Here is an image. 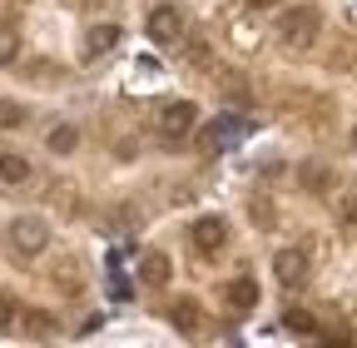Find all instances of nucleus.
I'll return each instance as SVG.
<instances>
[{"label": "nucleus", "instance_id": "nucleus-1", "mask_svg": "<svg viewBox=\"0 0 357 348\" xmlns=\"http://www.w3.org/2000/svg\"><path fill=\"white\" fill-rule=\"evenodd\" d=\"M318 35H323V15L312 10V6H298V10H288V15H283V25H278V40H283L288 50H298V55L318 45Z\"/></svg>", "mask_w": 357, "mask_h": 348}, {"label": "nucleus", "instance_id": "nucleus-2", "mask_svg": "<svg viewBox=\"0 0 357 348\" xmlns=\"http://www.w3.org/2000/svg\"><path fill=\"white\" fill-rule=\"evenodd\" d=\"M10 249H15L20 259L45 254V249H50V224H45V219H35V214H20V219L10 224Z\"/></svg>", "mask_w": 357, "mask_h": 348}, {"label": "nucleus", "instance_id": "nucleus-3", "mask_svg": "<svg viewBox=\"0 0 357 348\" xmlns=\"http://www.w3.org/2000/svg\"><path fill=\"white\" fill-rule=\"evenodd\" d=\"M243 135H248V124H243V119H234V115H223V119H213L204 135H199V150H204V154H218V150L238 145Z\"/></svg>", "mask_w": 357, "mask_h": 348}, {"label": "nucleus", "instance_id": "nucleus-4", "mask_svg": "<svg viewBox=\"0 0 357 348\" xmlns=\"http://www.w3.org/2000/svg\"><path fill=\"white\" fill-rule=\"evenodd\" d=\"M194 124H199V110H194L189 100H169V105L159 110V129H164L169 140H184Z\"/></svg>", "mask_w": 357, "mask_h": 348}, {"label": "nucleus", "instance_id": "nucleus-5", "mask_svg": "<svg viewBox=\"0 0 357 348\" xmlns=\"http://www.w3.org/2000/svg\"><path fill=\"white\" fill-rule=\"evenodd\" d=\"M273 274H278V284H283V289H298V284L307 279V249H278Z\"/></svg>", "mask_w": 357, "mask_h": 348}, {"label": "nucleus", "instance_id": "nucleus-6", "mask_svg": "<svg viewBox=\"0 0 357 348\" xmlns=\"http://www.w3.org/2000/svg\"><path fill=\"white\" fill-rule=\"evenodd\" d=\"M178 35H184V20H178V10H169V6L149 10V40H159V45H174Z\"/></svg>", "mask_w": 357, "mask_h": 348}, {"label": "nucleus", "instance_id": "nucleus-7", "mask_svg": "<svg viewBox=\"0 0 357 348\" xmlns=\"http://www.w3.org/2000/svg\"><path fill=\"white\" fill-rule=\"evenodd\" d=\"M194 244H199L204 254H218L223 244H229V224L208 214V219H199V224H194Z\"/></svg>", "mask_w": 357, "mask_h": 348}, {"label": "nucleus", "instance_id": "nucleus-8", "mask_svg": "<svg viewBox=\"0 0 357 348\" xmlns=\"http://www.w3.org/2000/svg\"><path fill=\"white\" fill-rule=\"evenodd\" d=\"M114 45H119V25H89V35H84V55H89V60L109 55Z\"/></svg>", "mask_w": 357, "mask_h": 348}, {"label": "nucleus", "instance_id": "nucleus-9", "mask_svg": "<svg viewBox=\"0 0 357 348\" xmlns=\"http://www.w3.org/2000/svg\"><path fill=\"white\" fill-rule=\"evenodd\" d=\"M223 303H229L234 314H248L253 303H258V284L253 279H234L229 289H223Z\"/></svg>", "mask_w": 357, "mask_h": 348}, {"label": "nucleus", "instance_id": "nucleus-10", "mask_svg": "<svg viewBox=\"0 0 357 348\" xmlns=\"http://www.w3.org/2000/svg\"><path fill=\"white\" fill-rule=\"evenodd\" d=\"M139 279H144L149 289H164V284H169V259H164L159 249H149V254L139 259Z\"/></svg>", "mask_w": 357, "mask_h": 348}, {"label": "nucleus", "instance_id": "nucleus-11", "mask_svg": "<svg viewBox=\"0 0 357 348\" xmlns=\"http://www.w3.org/2000/svg\"><path fill=\"white\" fill-rule=\"evenodd\" d=\"M298 184L318 194V189H328V184H333V169H328V164H318V159H307V164L298 169Z\"/></svg>", "mask_w": 357, "mask_h": 348}, {"label": "nucleus", "instance_id": "nucleus-12", "mask_svg": "<svg viewBox=\"0 0 357 348\" xmlns=\"http://www.w3.org/2000/svg\"><path fill=\"white\" fill-rule=\"evenodd\" d=\"M169 319H174V328H184V333H194V328L204 324V314H199V303H194V298H178Z\"/></svg>", "mask_w": 357, "mask_h": 348}, {"label": "nucleus", "instance_id": "nucleus-13", "mask_svg": "<svg viewBox=\"0 0 357 348\" xmlns=\"http://www.w3.org/2000/svg\"><path fill=\"white\" fill-rule=\"evenodd\" d=\"M0 180H6V184H25L30 180V159L25 154H0Z\"/></svg>", "mask_w": 357, "mask_h": 348}, {"label": "nucleus", "instance_id": "nucleus-14", "mask_svg": "<svg viewBox=\"0 0 357 348\" xmlns=\"http://www.w3.org/2000/svg\"><path fill=\"white\" fill-rule=\"evenodd\" d=\"M75 145H79V129L75 124H55L50 129V150L55 154H75Z\"/></svg>", "mask_w": 357, "mask_h": 348}, {"label": "nucleus", "instance_id": "nucleus-15", "mask_svg": "<svg viewBox=\"0 0 357 348\" xmlns=\"http://www.w3.org/2000/svg\"><path fill=\"white\" fill-rule=\"evenodd\" d=\"M15 60H20V30L0 25V65H15Z\"/></svg>", "mask_w": 357, "mask_h": 348}, {"label": "nucleus", "instance_id": "nucleus-16", "mask_svg": "<svg viewBox=\"0 0 357 348\" xmlns=\"http://www.w3.org/2000/svg\"><path fill=\"white\" fill-rule=\"evenodd\" d=\"M283 328H288V333H303V338H307V333H318V319H312L307 309H288V314H283Z\"/></svg>", "mask_w": 357, "mask_h": 348}, {"label": "nucleus", "instance_id": "nucleus-17", "mask_svg": "<svg viewBox=\"0 0 357 348\" xmlns=\"http://www.w3.org/2000/svg\"><path fill=\"white\" fill-rule=\"evenodd\" d=\"M25 333H30V338H50V333H55V319L40 314V309H30V314H25Z\"/></svg>", "mask_w": 357, "mask_h": 348}, {"label": "nucleus", "instance_id": "nucleus-18", "mask_svg": "<svg viewBox=\"0 0 357 348\" xmlns=\"http://www.w3.org/2000/svg\"><path fill=\"white\" fill-rule=\"evenodd\" d=\"M20 124H25V105L0 100V129H20Z\"/></svg>", "mask_w": 357, "mask_h": 348}, {"label": "nucleus", "instance_id": "nucleus-19", "mask_svg": "<svg viewBox=\"0 0 357 348\" xmlns=\"http://www.w3.org/2000/svg\"><path fill=\"white\" fill-rule=\"evenodd\" d=\"M15 319H20V309H15V303H10L6 293H0V333H6V328H15Z\"/></svg>", "mask_w": 357, "mask_h": 348}, {"label": "nucleus", "instance_id": "nucleus-20", "mask_svg": "<svg viewBox=\"0 0 357 348\" xmlns=\"http://www.w3.org/2000/svg\"><path fill=\"white\" fill-rule=\"evenodd\" d=\"M342 224H357V189L342 199Z\"/></svg>", "mask_w": 357, "mask_h": 348}, {"label": "nucleus", "instance_id": "nucleus-21", "mask_svg": "<svg viewBox=\"0 0 357 348\" xmlns=\"http://www.w3.org/2000/svg\"><path fill=\"white\" fill-rule=\"evenodd\" d=\"M109 293H114V298H134V289H129V279H114V284H109Z\"/></svg>", "mask_w": 357, "mask_h": 348}, {"label": "nucleus", "instance_id": "nucleus-22", "mask_svg": "<svg viewBox=\"0 0 357 348\" xmlns=\"http://www.w3.org/2000/svg\"><path fill=\"white\" fill-rule=\"evenodd\" d=\"M248 6H253V10H268V6H273V0H248Z\"/></svg>", "mask_w": 357, "mask_h": 348}, {"label": "nucleus", "instance_id": "nucleus-23", "mask_svg": "<svg viewBox=\"0 0 357 348\" xmlns=\"http://www.w3.org/2000/svg\"><path fill=\"white\" fill-rule=\"evenodd\" d=\"M352 150H357V129H352Z\"/></svg>", "mask_w": 357, "mask_h": 348}]
</instances>
